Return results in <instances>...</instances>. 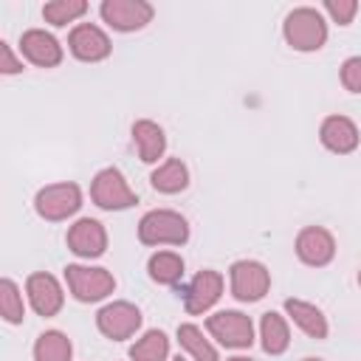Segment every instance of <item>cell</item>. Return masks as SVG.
Instances as JSON below:
<instances>
[{
  "instance_id": "obj_1",
  "label": "cell",
  "mask_w": 361,
  "mask_h": 361,
  "mask_svg": "<svg viewBox=\"0 0 361 361\" xmlns=\"http://www.w3.org/2000/svg\"><path fill=\"white\" fill-rule=\"evenodd\" d=\"M138 240L144 245H183L189 240V223L172 209H155L141 217Z\"/></svg>"
},
{
  "instance_id": "obj_2",
  "label": "cell",
  "mask_w": 361,
  "mask_h": 361,
  "mask_svg": "<svg viewBox=\"0 0 361 361\" xmlns=\"http://www.w3.org/2000/svg\"><path fill=\"white\" fill-rule=\"evenodd\" d=\"M285 39L293 51H319L327 39V25H324V17L316 11V8H293L288 17H285Z\"/></svg>"
},
{
  "instance_id": "obj_3",
  "label": "cell",
  "mask_w": 361,
  "mask_h": 361,
  "mask_svg": "<svg viewBox=\"0 0 361 361\" xmlns=\"http://www.w3.org/2000/svg\"><path fill=\"white\" fill-rule=\"evenodd\" d=\"M82 206V189L76 183H48L37 192L34 197V209L42 220H51V223H59V220H68L71 214H76Z\"/></svg>"
},
{
  "instance_id": "obj_4",
  "label": "cell",
  "mask_w": 361,
  "mask_h": 361,
  "mask_svg": "<svg viewBox=\"0 0 361 361\" xmlns=\"http://www.w3.org/2000/svg\"><path fill=\"white\" fill-rule=\"evenodd\" d=\"M65 282L73 299L79 302H99L113 293L116 279L107 268H90V265H68L65 268Z\"/></svg>"
},
{
  "instance_id": "obj_5",
  "label": "cell",
  "mask_w": 361,
  "mask_h": 361,
  "mask_svg": "<svg viewBox=\"0 0 361 361\" xmlns=\"http://www.w3.org/2000/svg\"><path fill=\"white\" fill-rule=\"evenodd\" d=\"M90 197L96 206L102 209H130L138 203L135 192L130 189V183L124 180V175L116 166H107L102 172H96L93 183H90Z\"/></svg>"
},
{
  "instance_id": "obj_6",
  "label": "cell",
  "mask_w": 361,
  "mask_h": 361,
  "mask_svg": "<svg viewBox=\"0 0 361 361\" xmlns=\"http://www.w3.org/2000/svg\"><path fill=\"white\" fill-rule=\"evenodd\" d=\"M206 330L223 344L234 350H245L254 344V324L245 313L240 310H220L206 319Z\"/></svg>"
},
{
  "instance_id": "obj_7",
  "label": "cell",
  "mask_w": 361,
  "mask_h": 361,
  "mask_svg": "<svg viewBox=\"0 0 361 361\" xmlns=\"http://www.w3.org/2000/svg\"><path fill=\"white\" fill-rule=\"evenodd\" d=\"M271 274L257 259H237L231 265V293L240 302H257L268 293Z\"/></svg>"
},
{
  "instance_id": "obj_8",
  "label": "cell",
  "mask_w": 361,
  "mask_h": 361,
  "mask_svg": "<svg viewBox=\"0 0 361 361\" xmlns=\"http://www.w3.org/2000/svg\"><path fill=\"white\" fill-rule=\"evenodd\" d=\"M96 327L102 330V336H107L113 341H124V338L135 336V330L141 327V310L130 302H110L99 310Z\"/></svg>"
},
{
  "instance_id": "obj_9",
  "label": "cell",
  "mask_w": 361,
  "mask_h": 361,
  "mask_svg": "<svg viewBox=\"0 0 361 361\" xmlns=\"http://www.w3.org/2000/svg\"><path fill=\"white\" fill-rule=\"evenodd\" d=\"M99 11L116 31H138L152 20V6L144 0H104Z\"/></svg>"
},
{
  "instance_id": "obj_10",
  "label": "cell",
  "mask_w": 361,
  "mask_h": 361,
  "mask_svg": "<svg viewBox=\"0 0 361 361\" xmlns=\"http://www.w3.org/2000/svg\"><path fill=\"white\" fill-rule=\"evenodd\" d=\"M25 293H28V302L31 307L39 313V316H56L65 305V293H62V285L56 282V276L45 274V271H37L28 276L25 282Z\"/></svg>"
},
{
  "instance_id": "obj_11",
  "label": "cell",
  "mask_w": 361,
  "mask_h": 361,
  "mask_svg": "<svg viewBox=\"0 0 361 361\" xmlns=\"http://www.w3.org/2000/svg\"><path fill=\"white\" fill-rule=\"evenodd\" d=\"M68 48H71V54L76 56V59H82V62H102L104 56H110V37L99 28V25H93V23H79L73 31H71V37H68Z\"/></svg>"
},
{
  "instance_id": "obj_12",
  "label": "cell",
  "mask_w": 361,
  "mask_h": 361,
  "mask_svg": "<svg viewBox=\"0 0 361 361\" xmlns=\"http://www.w3.org/2000/svg\"><path fill=\"white\" fill-rule=\"evenodd\" d=\"M68 248L76 254V257H85V259H93V257H102L104 248H107V231L99 220L93 217H82L76 220L71 228H68Z\"/></svg>"
},
{
  "instance_id": "obj_13",
  "label": "cell",
  "mask_w": 361,
  "mask_h": 361,
  "mask_svg": "<svg viewBox=\"0 0 361 361\" xmlns=\"http://www.w3.org/2000/svg\"><path fill=\"white\" fill-rule=\"evenodd\" d=\"M296 257L305 265H313V268L327 265L336 257V240H333V234L327 228H322V226L302 228L299 237H296Z\"/></svg>"
},
{
  "instance_id": "obj_14",
  "label": "cell",
  "mask_w": 361,
  "mask_h": 361,
  "mask_svg": "<svg viewBox=\"0 0 361 361\" xmlns=\"http://www.w3.org/2000/svg\"><path fill=\"white\" fill-rule=\"evenodd\" d=\"M223 293V276L212 268L200 271L189 285H186V293H183V307L189 316H197V313H206Z\"/></svg>"
},
{
  "instance_id": "obj_15",
  "label": "cell",
  "mask_w": 361,
  "mask_h": 361,
  "mask_svg": "<svg viewBox=\"0 0 361 361\" xmlns=\"http://www.w3.org/2000/svg\"><path fill=\"white\" fill-rule=\"evenodd\" d=\"M20 54L37 68H56L62 62V45L56 42L54 34L42 28H31L20 37Z\"/></svg>"
},
{
  "instance_id": "obj_16",
  "label": "cell",
  "mask_w": 361,
  "mask_h": 361,
  "mask_svg": "<svg viewBox=\"0 0 361 361\" xmlns=\"http://www.w3.org/2000/svg\"><path fill=\"white\" fill-rule=\"evenodd\" d=\"M319 135H322V144H324L330 152H338V155L353 152V149L358 147V138H361L355 121L347 118V116H327V118L322 121Z\"/></svg>"
},
{
  "instance_id": "obj_17",
  "label": "cell",
  "mask_w": 361,
  "mask_h": 361,
  "mask_svg": "<svg viewBox=\"0 0 361 361\" xmlns=\"http://www.w3.org/2000/svg\"><path fill=\"white\" fill-rule=\"evenodd\" d=\"M285 310H288V319L305 333V336H310V338H327V319H324V313L316 307V305H310V302H305V299H288L285 302Z\"/></svg>"
},
{
  "instance_id": "obj_18",
  "label": "cell",
  "mask_w": 361,
  "mask_h": 361,
  "mask_svg": "<svg viewBox=\"0 0 361 361\" xmlns=\"http://www.w3.org/2000/svg\"><path fill=\"white\" fill-rule=\"evenodd\" d=\"M133 144H135L138 158L144 164H155L166 149V135L155 121L141 118V121L133 124Z\"/></svg>"
},
{
  "instance_id": "obj_19",
  "label": "cell",
  "mask_w": 361,
  "mask_h": 361,
  "mask_svg": "<svg viewBox=\"0 0 361 361\" xmlns=\"http://www.w3.org/2000/svg\"><path fill=\"white\" fill-rule=\"evenodd\" d=\"M259 338H262V350H265L268 355H279V353H285L288 344H290L288 322H285L279 313H274V310L262 313V322H259Z\"/></svg>"
},
{
  "instance_id": "obj_20",
  "label": "cell",
  "mask_w": 361,
  "mask_h": 361,
  "mask_svg": "<svg viewBox=\"0 0 361 361\" xmlns=\"http://www.w3.org/2000/svg\"><path fill=\"white\" fill-rule=\"evenodd\" d=\"M149 180H152V186H155L158 192L175 195V192H183V189L189 186V169H186V164H183L180 158H169V161H164V164L149 175Z\"/></svg>"
},
{
  "instance_id": "obj_21",
  "label": "cell",
  "mask_w": 361,
  "mask_h": 361,
  "mask_svg": "<svg viewBox=\"0 0 361 361\" xmlns=\"http://www.w3.org/2000/svg\"><path fill=\"white\" fill-rule=\"evenodd\" d=\"M178 344L186 350V355L192 361H220L217 350L212 347V341L203 336V330L197 324H180L178 327Z\"/></svg>"
},
{
  "instance_id": "obj_22",
  "label": "cell",
  "mask_w": 361,
  "mask_h": 361,
  "mask_svg": "<svg viewBox=\"0 0 361 361\" xmlns=\"http://www.w3.org/2000/svg\"><path fill=\"white\" fill-rule=\"evenodd\" d=\"M147 271H149L152 282H158V285H175L183 276V257L175 254V251H158V254L149 257Z\"/></svg>"
},
{
  "instance_id": "obj_23",
  "label": "cell",
  "mask_w": 361,
  "mask_h": 361,
  "mask_svg": "<svg viewBox=\"0 0 361 361\" xmlns=\"http://www.w3.org/2000/svg\"><path fill=\"white\" fill-rule=\"evenodd\" d=\"M71 338L59 330H45L34 344V361H71Z\"/></svg>"
},
{
  "instance_id": "obj_24",
  "label": "cell",
  "mask_w": 361,
  "mask_h": 361,
  "mask_svg": "<svg viewBox=\"0 0 361 361\" xmlns=\"http://www.w3.org/2000/svg\"><path fill=\"white\" fill-rule=\"evenodd\" d=\"M166 355H169V338L161 330H147L130 347V358L133 361H166Z\"/></svg>"
},
{
  "instance_id": "obj_25",
  "label": "cell",
  "mask_w": 361,
  "mask_h": 361,
  "mask_svg": "<svg viewBox=\"0 0 361 361\" xmlns=\"http://www.w3.org/2000/svg\"><path fill=\"white\" fill-rule=\"evenodd\" d=\"M0 316L6 324H20L25 319V305H23V293L17 288L14 279H0Z\"/></svg>"
},
{
  "instance_id": "obj_26",
  "label": "cell",
  "mask_w": 361,
  "mask_h": 361,
  "mask_svg": "<svg viewBox=\"0 0 361 361\" xmlns=\"http://www.w3.org/2000/svg\"><path fill=\"white\" fill-rule=\"evenodd\" d=\"M85 11H87L85 0H51V3L42 6V17L51 25H68V23L79 20Z\"/></svg>"
},
{
  "instance_id": "obj_27",
  "label": "cell",
  "mask_w": 361,
  "mask_h": 361,
  "mask_svg": "<svg viewBox=\"0 0 361 361\" xmlns=\"http://www.w3.org/2000/svg\"><path fill=\"white\" fill-rule=\"evenodd\" d=\"M324 11L338 23V25H350L355 11H358V3L355 0H327L324 3Z\"/></svg>"
},
{
  "instance_id": "obj_28",
  "label": "cell",
  "mask_w": 361,
  "mask_h": 361,
  "mask_svg": "<svg viewBox=\"0 0 361 361\" xmlns=\"http://www.w3.org/2000/svg\"><path fill=\"white\" fill-rule=\"evenodd\" d=\"M341 85L350 93H361V56H350L341 65Z\"/></svg>"
},
{
  "instance_id": "obj_29",
  "label": "cell",
  "mask_w": 361,
  "mask_h": 361,
  "mask_svg": "<svg viewBox=\"0 0 361 361\" xmlns=\"http://www.w3.org/2000/svg\"><path fill=\"white\" fill-rule=\"evenodd\" d=\"M20 71H23V59L14 56L8 42H0V73L11 76V73H20Z\"/></svg>"
},
{
  "instance_id": "obj_30",
  "label": "cell",
  "mask_w": 361,
  "mask_h": 361,
  "mask_svg": "<svg viewBox=\"0 0 361 361\" xmlns=\"http://www.w3.org/2000/svg\"><path fill=\"white\" fill-rule=\"evenodd\" d=\"M228 361H251V358H245V355H234V358H228Z\"/></svg>"
},
{
  "instance_id": "obj_31",
  "label": "cell",
  "mask_w": 361,
  "mask_h": 361,
  "mask_svg": "<svg viewBox=\"0 0 361 361\" xmlns=\"http://www.w3.org/2000/svg\"><path fill=\"white\" fill-rule=\"evenodd\" d=\"M302 361H322V358H302Z\"/></svg>"
},
{
  "instance_id": "obj_32",
  "label": "cell",
  "mask_w": 361,
  "mask_h": 361,
  "mask_svg": "<svg viewBox=\"0 0 361 361\" xmlns=\"http://www.w3.org/2000/svg\"><path fill=\"white\" fill-rule=\"evenodd\" d=\"M358 285H361V271H358Z\"/></svg>"
},
{
  "instance_id": "obj_33",
  "label": "cell",
  "mask_w": 361,
  "mask_h": 361,
  "mask_svg": "<svg viewBox=\"0 0 361 361\" xmlns=\"http://www.w3.org/2000/svg\"><path fill=\"white\" fill-rule=\"evenodd\" d=\"M175 361H186V358H180V355H178V358H175Z\"/></svg>"
}]
</instances>
